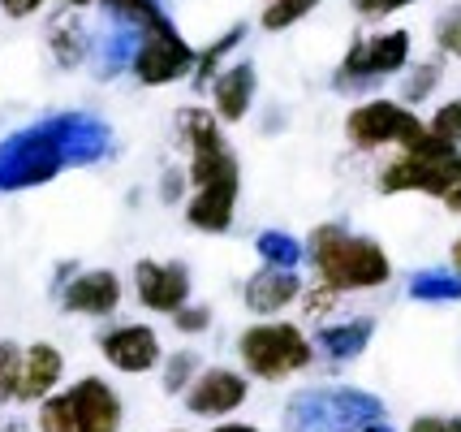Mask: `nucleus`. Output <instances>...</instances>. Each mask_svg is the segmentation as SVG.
<instances>
[{
    "instance_id": "obj_1",
    "label": "nucleus",
    "mask_w": 461,
    "mask_h": 432,
    "mask_svg": "<svg viewBox=\"0 0 461 432\" xmlns=\"http://www.w3.org/2000/svg\"><path fill=\"white\" fill-rule=\"evenodd\" d=\"M306 260L315 277L337 286L341 294L349 290H380L393 281V260L375 238L349 234L345 225H315L306 238Z\"/></svg>"
},
{
    "instance_id": "obj_2",
    "label": "nucleus",
    "mask_w": 461,
    "mask_h": 432,
    "mask_svg": "<svg viewBox=\"0 0 461 432\" xmlns=\"http://www.w3.org/2000/svg\"><path fill=\"white\" fill-rule=\"evenodd\" d=\"M371 419H384V402L354 385L298 390L281 411L285 432H362Z\"/></svg>"
},
{
    "instance_id": "obj_3",
    "label": "nucleus",
    "mask_w": 461,
    "mask_h": 432,
    "mask_svg": "<svg viewBox=\"0 0 461 432\" xmlns=\"http://www.w3.org/2000/svg\"><path fill=\"white\" fill-rule=\"evenodd\" d=\"M457 182H461V147L444 143L440 134H431V125H427V134L419 143L402 152L397 161H388L380 169V178H375L384 195H431L440 204L453 195Z\"/></svg>"
},
{
    "instance_id": "obj_4",
    "label": "nucleus",
    "mask_w": 461,
    "mask_h": 432,
    "mask_svg": "<svg viewBox=\"0 0 461 432\" xmlns=\"http://www.w3.org/2000/svg\"><path fill=\"white\" fill-rule=\"evenodd\" d=\"M315 354H320V346L302 333V325L281 320V316L276 320H259V325L241 329V337H238V359H241V368H246V376L267 381V385L306 372L315 363Z\"/></svg>"
},
{
    "instance_id": "obj_5",
    "label": "nucleus",
    "mask_w": 461,
    "mask_h": 432,
    "mask_svg": "<svg viewBox=\"0 0 461 432\" xmlns=\"http://www.w3.org/2000/svg\"><path fill=\"white\" fill-rule=\"evenodd\" d=\"M422 134H427V122H422L419 113L402 100H362L349 108V117H345V139L358 147V152H380V147H410L419 143Z\"/></svg>"
},
{
    "instance_id": "obj_6",
    "label": "nucleus",
    "mask_w": 461,
    "mask_h": 432,
    "mask_svg": "<svg viewBox=\"0 0 461 432\" xmlns=\"http://www.w3.org/2000/svg\"><path fill=\"white\" fill-rule=\"evenodd\" d=\"M410 52H414V40L410 31H380V35H358L345 52L341 69L332 74V87L337 91H366V87L384 83L393 74H405L410 69Z\"/></svg>"
},
{
    "instance_id": "obj_7",
    "label": "nucleus",
    "mask_w": 461,
    "mask_h": 432,
    "mask_svg": "<svg viewBox=\"0 0 461 432\" xmlns=\"http://www.w3.org/2000/svg\"><path fill=\"white\" fill-rule=\"evenodd\" d=\"M60 169H65V156H60L57 139L43 130V125H31V130H18L0 143V195H14V190H31V186L52 182Z\"/></svg>"
},
{
    "instance_id": "obj_8",
    "label": "nucleus",
    "mask_w": 461,
    "mask_h": 432,
    "mask_svg": "<svg viewBox=\"0 0 461 432\" xmlns=\"http://www.w3.org/2000/svg\"><path fill=\"white\" fill-rule=\"evenodd\" d=\"M177 130H181V139H185V147H190V169L185 173H190L194 190L238 173V156H233V147L224 139V130L216 125V113H207V108H181Z\"/></svg>"
},
{
    "instance_id": "obj_9",
    "label": "nucleus",
    "mask_w": 461,
    "mask_h": 432,
    "mask_svg": "<svg viewBox=\"0 0 461 432\" xmlns=\"http://www.w3.org/2000/svg\"><path fill=\"white\" fill-rule=\"evenodd\" d=\"M194 65H199V52L181 40L177 26L173 22H156V26L142 31V43L134 52L130 69H134V78L142 87H164L185 78V74H194Z\"/></svg>"
},
{
    "instance_id": "obj_10",
    "label": "nucleus",
    "mask_w": 461,
    "mask_h": 432,
    "mask_svg": "<svg viewBox=\"0 0 461 432\" xmlns=\"http://www.w3.org/2000/svg\"><path fill=\"white\" fill-rule=\"evenodd\" d=\"M134 294L147 311L160 316H177L190 303V268L177 260H139L134 264Z\"/></svg>"
},
{
    "instance_id": "obj_11",
    "label": "nucleus",
    "mask_w": 461,
    "mask_h": 432,
    "mask_svg": "<svg viewBox=\"0 0 461 432\" xmlns=\"http://www.w3.org/2000/svg\"><path fill=\"white\" fill-rule=\"evenodd\" d=\"M40 125L57 139L65 165H95V161L108 156V147H113L108 125H104L100 117H91V113H57V117H48V122H40Z\"/></svg>"
},
{
    "instance_id": "obj_12",
    "label": "nucleus",
    "mask_w": 461,
    "mask_h": 432,
    "mask_svg": "<svg viewBox=\"0 0 461 432\" xmlns=\"http://www.w3.org/2000/svg\"><path fill=\"white\" fill-rule=\"evenodd\" d=\"M250 393V381L233 368H207L199 372V381L185 390V411L199 415V419H221V415H233L246 402Z\"/></svg>"
},
{
    "instance_id": "obj_13",
    "label": "nucleus",
    "mask_w": 461,
    "mask_h": 432,
    "mask_svg": "<svg viewBox=\"0 0 461 432\" xmlns=\"http://www.w3.org/2000/svg\"><path fill=\"white\" fill-rule=\"evenodd\" d=\"M95 342H100L104 359L130 376H142L160 363V337L151 325H117V329H104Z\"/></svg>"
},
{
    "instance_id": "obj_14",
    "label": "nucleus",
    "mask_w": 461,
    "mask_h": 432,
    "mask_svg": "<svg viewBox=\"0 0 461 432\" xmlns=\"http://www.w3.org/2000/svg\"><path fill=\"white\" fill-rule=\"evenodd\" d=\"M302 277L298 268H272L263 264L250 281H246V290H241V303L255 311L259 320H276L285 308H294L302 299Z\"/></svg>"
},
{
    "instance_id": "obj_15",
    "label": "nucleus",
    "mask_w": 461,
    "mask_h": 432,
    "mask_svg": "<svg viewBox=\"0 0 461 432\" xmlns=\"http://www.w3.org/2000/svg\"><path fill=\"white\" fill-rule=\"evenodd\" d=\"M238 190H241V173L199 186L190 195V204H185V221L199 229V234H229L233 212H238Z\"/></svg>"
},
{
    "instance_id": "obj_16",
    "label": "nucleus",
    "mask_w": 461,
    "mask_h": 432,
    "mask_svg": "<svg viewBox=\"0 0 461 432\" xmlns=\"http://www.w3.org/2000/svg\"><path fill=\"white\" fill-rule=\"evenodd\" d=\"M121 303V277L108 268H91L78 272L74 281L60 286V308L74 316H113Z\"/></svg>"
},
{
    "instance_id": "obj_17",
    "label": "nucleus",
    "mask_w": 461,
    "mask_h": 432,
    "mask_svg": "<svg viewBox=\"0 0 461 432\" xmlns=\"http://www.w3.org/2000/svg\"><path fill=\"white\" fill-rule=\"evenodd\" d=\"M65 393L74 402L82 432H121V398L113 393V385H104L100 376H86Z\"/></svg>"
},
{
    "instance_id": "obj_18",
    "label": "nucleus",
    "mask_w": 461,
    "mask_h": 432,
    "mask_svg": "<svg viewBox=\"0 0 461 432\" xmlns=\"http://www.w3.org/2000/svg\"><path fill=\"white\" fill-rule=\"evenodd\" d=\"M255 91H259V74L250 61H238L216 74L212 83V104H216V117L221 122H241L255 104Z\"/></svg>"
},
{
    "instance_id": "obj_19",
    "label": "nucleus",
    "mask_w": 461,
    "mask_h": 432,
    "mask_svg": "<svg viewBox=\"0 0 461 432\" xmlns=\"http://www.w3.org/2000/svg\"><path fill=\"white\" fill-rule=\"evenodd\" d=\"M60 376H65V354H60L52 342H35V346H26V359H22V393L26 402H43V398H52L60 385Z\"/></svg>"
},
{
    "instance_id": "obj_20",
    "label": "nucleus",
    "mask_w": 461,
    "mask_h": 432,
    "mask_svg": "<svg viewBox=\"0 0 461 432\" xmlns=\"http://www.w3.org/2000/svg\"><path fill=\"white\" fill-rule=\"evenodd\" d=\"M371 337H375V320H371V316H354V320L323 325V329L315 333V346H320L323 359L349 363V359H358L362 350L371 346Z\"/></svg>"
},
{
    "instance_id": "obj_21",
    "label": "nucleus",
    "mask_w": 461,
    "mask_h": 432,
    "mask_svg": "<svg viewBox=\"0 0 461 432\" xmlns=\"http://www.w3.org/2000/svg\"><path fill=\"white\" fill-rule=\"evenodd\" d=\"M48 48H52V57L65 69L86 65V57L95 52V43L86 35V26L78 22V9H65V14H57V18L48 22Z\"/></svg>"
},
{
    "instance_id": "obj_22",
    "label": "nucleus",
    "mask_w": 461,
    "mask_h": 432,
    "mask_svg": "<svg viewBox=\"0 0 461 432\" xmlns=\"http://www.w3.org/2000/svg\"><path fill=\"white\" fill-rule=\"evenodd\" d=\"M405 294L414 303H461V272L453 268H422L405 281Z\"/></svg>"
},
{
    "instance_id": "obj_23",
    "label": "nucleus",
    "mask_w": 461,
    "mask_h": 432,
    "mask_svg": "<svg viewBox=\"0 0 461 432\" xmlns=\"http://www.w3.org/2000/svg\"><path fill=\"white\" fill-rule=\"evenodd\" d=\"M255 251H259L263 264H272V268H298L306 260V243H298L285 229H263L259 238H255Z\"/></svg>"
},
{
    "instance_id": "obj_24",
    "label": "nucleus",
    "mask_w": 461,
    "mask_h": 432,
    "mask_svg": "<svg viewBox=\"0 0 461 432\" xmlns=\"http://www.w3.org/2000/svg\"><path fill=\"white\" fill-rule=\"evenodd\" d=\"M241 40H246V26L238 22V26H229V31H224L221 40H212L207 48H203V52H199V65H194V74H190L199 91H212V83H216V65H221Z\"/></svg>"
},
{
    "instance_id": "obj_25",
    "label": "nucleus",
    "mask_w": 461,
    "mask_h": 432,
    "mask_svg": "<svg viewBox=\"0 0 461 432\" xmlns=\"http://www.w3.org/2000/svg\"><path fill=\"white\" fill-rule=\"evenodd\" d=\"M444 78V61H419V65H410L405 69V78H402V104H422V100H431L436 96V87H440Z\"/></svg>"
},
{
    "instance_id": "obj_26",
    "label": "nucleus",
    "mask_w": 461,
    "mask_h": 432,
    "mask_svg": "<svg viewBox=\"0 0 461 432\" xmlns=\"http://www.w3.org/2000/svg\"><path fill=\"white\" fill-rule=\"evenodd\" d=\"M323 0H267V9H263L259 26L263 31H289V26H298L302 18H311L315 9H320Z\"/></svg>"
},
{
    "instance_id": "obj_27",
    "label": "nucleus",
    "mask_w": 461,
    "mask_h": 432,
    "mask_svg": "<svg viewBox=\"0 0 461 432\" xmlns=\"http://www.w3.org/2000/svg\"><path fill=\"white\" fill-rule=\"evenodd\" d=\"M194 381H199V354H194V350H177V354L164 359V376H160L164 393L190 390Z\"/></svg>"
},
{
    "instance_id": "obj_28",
    "label": "nucleus",
    "mask_w": 461,
    "mask_h": 432,
    "mask_svg": "<svg viewBox=\"0 0 461 432\" xmlns=\"http://www.w3.org/2000/svg\"><path fill=\"white\" fill-rule=\"evenodd\" d=\"M104 9L121 22H134V26H156V22H168V14L160 9V0H100Z\"/></svg>"
},
{
    "instance_id": "obj_29",
    "label": "nucleus",
    "mask_w": 461,
    "mask_h": 432,
    "mask_svg": "<svg viewBox=\"0 0 461 432\" xmlns=\"http://www.w3.org/2000/svg\"><path fill=\"white\" fill-rule=\"evenodd\" d=\"M40 432H82L69 393H52L40 402Z\"/></svg>"
},
{
    "instance_id": "obj_30",
    "label": "nucleus",
    "mask_w": 461,
    "mask_h": 432,
    "mask_svg": "<svg viewBox=\"0 0 461 432\" xmlns=\"http://www.w3.org/2000/svg\"><path fill=\"white\" fill-rule=\"evenodd\" d=\"M22 359H26V350H18L14 342H0V407H9L22 393Z\"/></svg>"
},
{
    "instance_id": "obj_31",
    "label": "nucleus",
    "mask_w": 461,
    "mask_h": 432,
    "mask_svg": "<svg viewBox=\"0 0 461 432\" xmlns=\"http://www.w3.org/2000/svg\"><path fill=\"white\" fill-rule=\"evenodd\" d=\"M298 303H302V316H306V320H328L332 311L341 308V290L328 286V281H315V286L302 290Z\"/></svg>"
},
{
    "instance_id": "obj_32",
    "label": "nucleus",
    "mask_w": 461,
    "mask_h": 432,
    "mask_svg": "<svg viewBox=\"0 0 461 432\" xmlns=\"http://www.w3.org/2000/svg\"><path fill=\"white\" fill-rule=\"evenodd\" d=\"M431 134H440L444 143L461 147V96H453V100H444L436 113H431Z\"/></svg>"
},
{
    "instance_id": "obj_33",
    "label": "nucleus",
    "mask_w": 461,
    "mask_h": 432,
    "mask_svg": "<svg viewBox=\"0 0 461 432\" xmlns=\"http://www.w3.org/2000/svg\"><path fill=\"white\" fill-rule=\"evenodd\" d=\"M436 48H440L444 57H457L461 61V5L444 9L440 18H436Z\"/></svg>"
},
{
    "instance_id": "obj_34",
    "label": "nucleus",
    "mask_w": 461,
    "mask_h": 432,
    "mask_svg": "<svg viewBox=\"0 0 461 432\" xmlns=\"http://www.w3.org/2000/svg\"><path fill=\"white\" fill-rule=\"evenodd\" d=\"M173 325H177V333H207L212 329V308H203V303H185V308L173 316Z\"/></svg>"
},
{
    "instance_id": "obj_35",
    "label": "nucleus",
    "mask_w": 461,
    "mask_h": 432,
    "mask_svg": "<svg viewBox=\"0 0 461 432\" xmlns=\"http://www.w3.org/2000/svg\"><path fill=\"white\" fill-rule=\"evenodd\" d=\"M349 5L362 18H393V14H402V9L419 5V0H349Z\"/></svg>"
},
{
    "instance_id": "obj_36",
    "label": "nucleus",
    "mask_w": 461,
    "mask_h": 432,
    "mask_svg": "<svg viewBox=\"0 0 461 432\" xmlns=\"http://www.w3.org/2000/svg\"><path fill=\"white\" fill-rule=\"evenodd\" d=\"M405 432H461V415H419Z\"/></svg>"
},
{
    "instance_id": "obj_37",
    "label": "nucleus",
    "mask_w": 461,
    "mask_h": 432,
    "mask_svg": "<svg viewBox=\"0 0 461 432\" xmlns=\"http://www.w3.org/2000/svg\"><path fill=\"white\" fill-rule=\"evenodd\" d=\"M185 182H190V173H181L177 165L164 169V182H160V199H164V204H177L181 190H185Z\"/></svg>"
},
{
    "instance_id": "obj_38",
    "label": "nucleus",
    "mask_w": 461,
    "mask_h": 432,
    "mask_svg": "<svg viewBox=\"0 0 461 432\" xmlns=\"http://www.w3.org/2000/svg\"><path fill=\"white\" fill-rule=\"evenodd\" d=\"M0 5H5V14H9V18H31L43 0H0Z\"/></svg>"
},
{
    "instance_id": "obj_39",
    "label": "nucleus",
    "mask_w": 461,
    "mask_h": 432,
    "mask_svg": "<svg viewBox=\"0 0 461 432\" xmlns=\"http://www.w3.org/2000/svg\"><path fill=\"white\" fill-rule=\"evenodd\" d=\"M448 268H453V272H461V234L453 238V247H448Z\"/></svg>"
},
{
    "instance_id": "obj_40",
    "label": "nucleus",
    "mask_w": 461,
    "mask_h": 432,
    "mask_svg": "<svg viewBox=\"0 0 461 432\" xmlns=\"http://www.w3.org/2000/svg\"><path fill=\"white\" fill-rule=\"evenodd\" d=\"M444 207H448V212H453V216H461V182L453 186V195H448V199H444Z\"/></svg>"
},
{
    "instance_id": "obj_41",
    "label": "nucleus",
    "mask_w": 461,
    "mask_h": 432,
    "mask_svg": "<svg viewBox=\"0 0 461 432\" xmlns=\"http://www.w3.org/2000/svg\"><path fill=\"white\" fill-rule=\"evenodd\" d=\"M212 432H259L255 424H216Z\"/></svg>"
},
{
    "instance_id": "obj_42",
    "label": "nucleus",
    "mask_w": 461,
    "mask_h": 432,
    "mask_svg": "<svg viewBox=\"0 0 461 432\" xmlns=\"http://www.w3.org/2000/svg\"><path fill=\"white\" fill-rule=\"evenodd\" d=\"M362 432H397V428H393L388 419H371V424H366V428H362Z\"/></svg>"
},
{
    "instance_id": "obj_43",
    "label": "nucleus",
    "mask_w": 461,
    "mask_h": 432,
    "mask_svg": "<svg viewBox=\"0 0 461 432\" xmlns=\"http://www.w3.org/2000/svg\"><path fill=\"white\" fill-rule=\"evenodd\" d=\"M0 432H31L22 419H9V424H0Z\"/></svg>"
},
{
    "instance_id": "obj_44",
    "label": "nucleus",
    "mask_w": 461,
    "mask_h": 432,
    "mask_svg": "<svg viewBox=\"0 0 461 432\" xmlns=\"http://www.w3.org/2000/svg\"><path fill=\"white\" fill-rule=\"evenodd\" d=\"M65 9H82V5H91V0H60Z\"/></svg>"
},
{
    "instance_id": "obj_45",
    "label": "nucleus",
    "mask_w": 461,
    "mask_h": 432,
    "mask_svg": "<svg viewBox=\"0 0 461 432\" xmlns=\"http://www.w3.org/2000/svg\"><path fill=\"white\" fill-rule=\"evenodd\" d=\"M173 432H181V428H173Z\"/></svg>"
}]
</instances>
